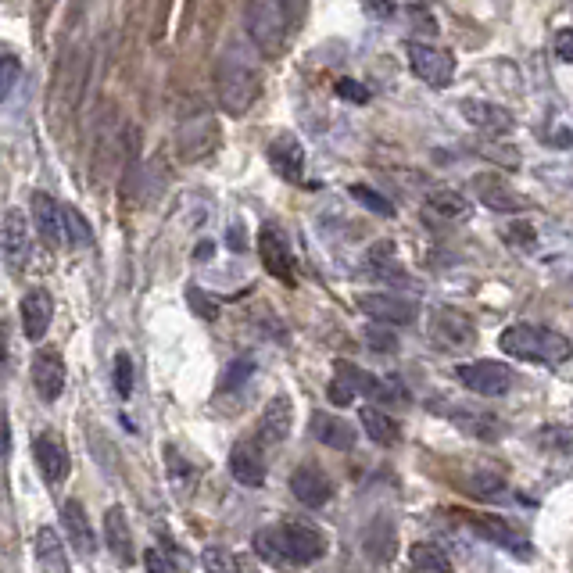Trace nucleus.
Segmentation results:
<instances>
[{
  "label": "nucleus",
  "mask_w": 573,
  "mask_h": 573,
  "mask_svg": "<svg viewBox=\"0 0 573 573\" xmlns=\"http://www.w3.org/2000/svg\"><path fill=\"white\" fill-rule=\"evenodd\" d=\"M258 90H262V76H258L248 51H240L237 43L226 47L215 61V97L223 104V112L244 115L258 101Z\"/></svg>",
  "instance_id": "1"
},
{
  "label": "nucleus",
  "mask_w": 573,
  "mask_h": 573,
  "mask_svg": "<svg viewBox=\"0 0 573 573\" xmlns=\"http://www.w3.org/2000/svg\"><path fill=\"white\" fill-rule=\"evenodd\" d=\"M287 15H283L280 0H244V29H248L251 43L258 54L276 58L287 43Z\"/></svg>",
  "instance_id": "2"
},
{
  "label": "nucleus",
  "mask_w": 573,
  "mask_h": 573,
  "mask_svg": "<svg viewBox=\"0 0 573 573\" xmlns=\"http://www.w3.org/2000/svg\"><path fill=\"white\" fill-rule=\"evenodd\" d=\"M276 531V545H280V559L283 566H308L323 556V534L316 527H305V523H283L273 527Z\"/></svg>",
  "instance_id": "3"
},
{
  "label": "nucleus",
  "mask_w": 573,
  "mask_h": 573,
  "mask_svg": "<svg viewBox=\"0 0 573 573\" xmlns=\"http://www.w3.org/2000/svg\"><path fill=\"white\" fill-rule=\"evenodd\" d=\"M405 54H409V69L416 72V76H420L427 86H434V90H445V86H452L455 58L448 51H441V47H430V43H420V40H409Z\"/></svg>",
  "instance_id": "4"
},
{
  "label": "nucleus",
  "mask_w": 573,
  "mask_h": 573,
  "mask_svg": "<svg viewBox=\"0 0 573 573\" xmlns=\"http://www.w3.org/2000/svg\"><path fill=\"white\" fill-rule=\"evenodd\" d=\"M0 255L8 262L11 273H22L29 266V255H33V230H29L26 212L8 208L4 223H0Z\"/></svg>",
  "instance_id": "5"
},
{
  "label": "nucleus",
  "mask_w": 573,
  "mask_h": 573,
  "mask_svg": "<svg viewBox=\"0 0 573 573\" xmlns=\"http://www.w3.org/2000/svg\"><path fill=\"white\" fill-rule=\"evenodd\" d=\"M29 223H33L36 237L47 248H61L65 244V205H58L47 190H36L29 197Z\"/></svg>",
  "instance_id": "6"
},
{
  "label": "nucleus",
  "mask_w": 573,
  "mask_h": 573,
  "mask_svg": "<svg viewBox=\"0 0 573 573\" xmlns=\"http://www.w3.org/2000/svg\"><path fill=\"white\" fill-rule=\"evenodd\" d=\"M459 380L466 391L473 394H484V398H498L513 387V369L502 366V362H491V359H480V362H466L459 366Z\"/></svg>",
  "instance_id": "7"
},
{
  "label": "nucleus",
  "mask_w": 573,
  "mask_h": 573,
  "mask_svg": "<svg viewBox=\"0 0 573 573\" xmlns=\"http://www.w3.org/2000/svg\"><path fill=\"white\" fill-rule=\"evenodd\" d=\"M473 337H477V330H473L470 316L459 312V308H437L434 316H430V341L437 348L459 351L466 344H473Z\"/></svg>",
  "instance_id": "8"
},
{
  "label": "nucleus",
  "mask_w": 573,
  "mask_h": 573,
  "mask_svg": "<svg viewBox=\"0 0 573 573\" xmlns=\"http://www.w3.org/2000/svg\"><path fill=\"white\" fill-rule=\"evenodd\" d=\"M462 119L470 122L477 133H484V137L498 140V137H509L516 129V119L513 112H505L502 104H491V101H473V97H466V101L459 104Z\"/></svg>",
  "instance_id": "9"
},
{
  "label": "nucleus",
  "mask_w": 573,
  "mask_h": 573,
  "mask_svg": "<svg viewBox=\"0 0 573 573\" xmlns=\"http://www.w3.org/2000/svg\"><path fill=\"white\" fill-rule=\"evenodd\" d=\"M359 308L373 323H384V326H409L420 316V308L412 305L409 298H402V294H362Z\"/></svg>",
  "instance_id": "10"
},
{
  "label": "nucleus",
  "mask_w": 573,
  "mask_h": 573,
  "mask_svg": "<svg viewBox=\"0 0 573 573\" xmlns=\"http://www.w3.org/2000/svg\"><path fill=\"white\" fill-rule=\"evenodd\" d=\"M498 348H502L509 359L545 362V330H541V326H531V323H516V326H509V330H502Z\"/></svg>",
  "instance_id": "11"
},
{
  "label": "nucleus",
  "mask_w": 573,
  "mask_h": 573,
  "mask_svg": "<svg viewBox=\"0 0 573 573\" xmlns=\"http://www.w3.org/2000/svg\"><path fill=\"white\" fill-rule=\"evenodd\" d=\"M473 190H477L480 205L491 208V212L498 215H516V212H527V197L516 194L513 187L505 180H498V176H473Z\"/></svg>",
  "instance_id": "12"
},
{
  "label": "nucleus",
  "mask_w": 573,
  "mask_h": 573,
  "mask_svg": "<svg viewBox=\"0 0 573 573\" xmlns=\"http://www.w3.org/2000/svg\"><path fill=\"white\" fill-rule=\"evenodd\" d=\"M258 255H262V266H266L269 276H276L280 283H294V258L280 230L266 226L258 233Z\"/></svg>",
  "instance_id": "13"
},
{
  "label": "nucleus",
  "mask_w": 573,
  "mask_h": 573,
  "mask_svg": "<svg viewBox=\"0 0 573 573\" xmlns=\"http://www.w3.org/2000/svg\"><path fill=\"white\" fill-rule=\"evenodd\" d=\"M215 144H219V126H215L212 115H194L180 126V154L187 162L212 154Z\"/></svg>",
  "instance_id": "14"
},
{
  "label": "nucleus",
  "mask_w": 573,
  "mask_h": 573,
  "mask_svg": "<svg viewBox=\"0 0 573 573\" xmlns=\"http://www.w3.org/2000/svg\"><path fill=\"white\" fill-rule=\"evenodd\" d=\"M33 387L43 402H58L61 391H65V362L54 348L36 351L33 359Z\"/></svg>",
  "instance_id": "15"
},
{
  "label": "nucleus",
  "mask_w": 573,
  "mask_h": 573,
  "mask_svg": "<svg viewBox=\"0 0 573 573\" xmlns=\"http://www.w3.org/2000/svg\"><path fill=\"white\" fill-rule=\"evenodd\" d=\"M61 531H65V541H69L72 548H76L79 556H94L97 548V538H94V527H90V520H86V509L76 502V498H69V502H61Z\"/></svg>",
  "instance_id": "16"
},
{
  "label": "nucleus",
  "mask_w": 573,
  "mask_h": 573,
  "mask_svg": "<svg viewBox=\"0 0 573 573\" xmlns=\"http://www.w3.org/2000/svg\"><path fill=\"white\" fill-rule=\"evenodd\" d=\"M291 423H294V405L287 394H276L273 402L262 409V420H258V441L262 445H280L287 441L291 434Z\"/></svg>",
  "instance_id": "17"
},
{
  "label": "nucleus",
  "mask_w": 573,
  "mask_h": 573,
  "mask_svg": "<svg viewBox=\"0 0 573 573\" xmlns=\"http://www.w3.org/2000/svg\"><path fill=\"white\" fill-rule=\"evenodd\" d=\"M269 162L287 183H298L301 172H305V147H301V140L294 133H280L269 144Z\"/></svg>",
  "instance_id": "18"
},
{
  "label": "nucleus",
  "mask_w": 573,
  "mask_h": 573,
  "mask_svg": "<svg viewBox=\"0 0 573 573\" xmlns=\"http://www.w3.org/2000/svg\"><path fill=\"white\" fill-rule=\"evenodd\" d=\"M18 312H22V330H26L29 341H40V337L51 330L54 301H51V294L43 291V287H36V291H29L26 298H22Z\"/></svg>",
  "instance_id": "19"
},
{
  "label": "nucleus",
  "mask_w": 573,
  "mask_h": 573,
  "mask_svg": "<svg viewBox=\"0 0 573 573\" xmlns=\"http://www.w3.org/2000/svg\"><path fill=\"white\" fill-rule=\"evenodd\" d=\"M291 491L308 509H323L330 502V480H326V473L319 466H298L291 477Z\"/></svg>",
  "instance_id": "20"
},
{
  "label": "nucleus",
  "mask_w": 573,
  "mask_h": 573,
  "mask_svg": "<svg viewBox=\"0 0 573 573\" xmlns=\"http://www.w3.org/2000/svg\"><path fill=\"white\" fill-rule=\"evenodd\" d=\"M33 455H36V462H40V470H43V477H47V484H61V480L69 477V452H65V445H61L54 434L36 437Z\"/></svg>",
  "instance_id": "21"
},
{
  "label": "nucleus",
  "mask_w": 573,
  "mask_h": 573,
  "mask_svg": "<svg viewBox=\"0 0 573 573\" xmlns=\"http://www.w3.org/2000/svg\"><path fill=\"white\" fill-rule=\"evenodd\" d=\"M33 556H36V570L40 573H72L69 556H65V545H61L54 527H40V531H36Z\"/></svg>",
  "instance_id": "22"
},
{
  "label": "nucleus",
  "mask_w": 573,
  "mask_h": 573,
  "mask_svg": "<svg viewBox=\"0 0 573 573\" xmlns=\"http://www.w3.org/2000/svg\"><path fill=\"white\" fill-rule=\"evenodd\" d=\"M230 473L237 484H244V488H262V484H266V462H262L258 448L248 445V441L230 452Z\"/></svg>",
  "instance_id": "23"
},
{
  "label": "nucleus",
  "mask_w": 573,
  "mask_h": 573,
  "mask_svg": "<svg viewBox=\"0 0 573 573\" xmlns=\"http://www.w3.org/2000/svg\"><path fill=\"white\" fill-rule=\"evenodd\" d=\"M104 541H108V548H112V556L119 563H133V534H129V520L122 509L104 513Z\"/></svg>",
  "instance_id": "24"
},
{
  "label": "nucleus",
  "mask_w": 573,
  "mask_h": 573,
  "mask_svg": "<svg viewBox=\"0 0 573 573\" xmlns=\"http://www.w3.org/2000/svg\"><path fill=\"white\" fill-rule=\"evenodd\" d=\"M312 434H316V441H323L326 448H337V452H348L355 445V430L344 420H337V416H330V412L312 416Z\"/></svg>",
  "instance_id": "25"
},
{
  "label": "nucleus",
  "mask_w": 573,
  "mask_h": 573,
  "mask_svg": "<svg viewBox=\"0 0 573 573\" xmlns=\"http://www.w3.org/2000/svg\"><path fill=\"white\" fill-rule=\"evenodd\" d=\"M412 566L423 573H448L452 570V559H448V552L441 545H434V541H420V545H412L409 552Z\"/></svg>",
  "instance_id": "26"
},
{
  "label": "nucleus",
  "mask_w": 573,
  "mask_h": 573,
  "mask_svg": "<svg viewBox=\"0 0 573 573\" xmlns=\"http://www.w3.org/2000/svg\"><path fill=\"white\" fill-rule=\"evenodd\" d=\"M427 205L434 208V215H441V219H462V215L470 212L466 197H462L459 190H452V187H434L427 194Z\"/></svg>",
  "instance_id": "27"
},
{
  "label": "nucleus",
  "mask_w": 573,
  "mask_h": 573,
  "mask_svg": "<svg viewBox=\"0 0 573 573\" xmlns=\"http://www.w3.org/2000/svg\"><path fill=\"white\" fill-rule=\"evenodd\" d=\"M362 430L369 434V441H377V445H391L394 437H398V427H394V420L387 416V412L380 409H362Z\"/></svg>",
  "instance_id": "28"
},
{
  "label": "nucleus",
  "mask_w": 573,
  "mask_h": 573,
  "mask_svg": "<svg viewBox=\"0 0 573 573\" xmlns=\"http://www.w3.org/2000/svg\"><path fill=\"white\" fill-rule=\"evenodd\" d=\"M83 76H86V51L79 47V51L65 61V86H61V97L69 101V108H76L79 94H83Z\"/></svg>",
  "instance_id": "29"
},
{
  "label": "nucleus",
  "mask_w": 573,
  "mask_h": 573,
  "mask_svg": "<svg viewBox=\"0 0 573 573\" xmlns=\"http://www.w3.org/2000/svg\"><path fill=\"white\" fill-rule=\"evenodd\" d=\"M65 240H69L72 248H90L94 244V230L83 219V212L72 205H65Z\"/></svg>",
  "instance_id": "30"
},
{
  "label": "nucleus",
  "mask_w": 573,
  "mask_h": 573,
  "mask_svg": "<svg viewBox=\"0 0 573 573\" xmlns=\"http://www.w3.org/2000/svg\"><path fill=\"white\" fill-rule=\"evenodd\" d=\"M201 566H205V573H244L237 559H233V552L223 545H208L201 552Z\"/></svg>",
  "instance_id": "31"
},
{
  "label": "nucleus",
  "mask_w": 573,
  "mask_h": 573,
  "mask_svg": "<svg viewBox=\"0 0 573 573\" xmlns=\"http://www.w3.org/2000/svg\"><path fill=\"white\" fill-rule=\"evenodd\" d=\"M473 523H477L480 531H488V538H491V541H498V545L516 548V552H523V545H520V541H516V534L509 531V523H505V520H498V516H473Z\"/></svg>",
  "instance_id": "32"
},
{
  "label": "nucleus",
  "mask_w": 573,
  "mask_h": 573,
  "mask_svg": "<svg viewBox=\"0 0 573 573\" xmlns=\"http://www.w3.org/2000/svg\"><path fill=\"white\" fill-rule=\"evenodd\" d=\"M351 197H355L362 208H369L373 215H394V205L387 201L384 194H377L373 187H362V183H355V187H351Z\"/></svg>",
  "instance_id": "33"
},
{
  "label": "nucleus",
  "mask_w": 573,
  "mask_h": 573,
  "mask_svg": "<svg viewBox=\"0 0 573 573\" xmlns=\"http://www.w3.org/2000/svg\"><path fill=\"white\" fill-rule=\"evenodd\" d=\"M477 154H484V158H491V162L505 165V169H516L520 165V154H516L513 144H498V140H484V144L477 147Z\"/></svg>",
  "instance_id": "34"
},
{
  "label": "nucleus",
  "mask_w": 573,
  "mask_h": 573,
  "mask_svg": "<svg viewBox=\"0 0 573 573\" xmlns=\"http://www.w3.org/2000/svg\"><path fill=\"white\" fill-rule=\"evenodd\" d=\"M18 79H22V65L11 54H0V101H8L15 94Z\"/></svg>",
  "instance_id": "35"
},
{
  "label": "nucleus",
  "mask_w": 573,
  "mask_h": 573,
  "mask_svg": "<svg viewBox=\"0 0 573 573\" xmlns=\"http://www.w3.org/2000/svg\"><path fill=\"white\" fill-rule=\"evenodd\" d=\"M366 344L373 351H394L398 348V337L391 334V326L373 323V326H366Z\"/></svg>",
  "instance_id": "36"
},
{
  "label": "nucleus",
  "mask_w": 573,
  "mask_h": 573,
  "mask_svg": "<svg viewBox=\"0 0 573 573\" xmlns=\"http://www.w3.org/2000/svg\"><path fill=\"white\" fill-rule=\"evenodd\" d=\"M470 488H473V495H480V498H495V495H502L505 480L498 477V473H473Z\"/></svg>",
  "instance_id": "37"
},
{
  "label": "nucleus",
  "mask_w": 573,
  "mask_h": 573,
  "mask_svg": "<svg viewBox=\"0 0 573 573\" xmlns=\"http://www.w3.org/2000/svg\"><path fill=\"white\" fill-rule=\"evenodd\" d=\"M115 391H119V398L133 394V362H129V355L115 359Z\"/></svg>",
  "instance_id": "38"
},
{
  "label": "nucleus",
  "mask_w": 573,
  "mask_h": 573,
  "mask_svg": "<svg viewBox=\"0 0 573 573\" xmlns=\"http://www.w3.org/2000/svg\"><path fill=\"white\" fill-rule=\"evenodd\" d=\"M144 570L147 573H180V566L172 563L162 548H147V552H144Z\"/></svg>",
  "instance_id": "39"
},
{
  "label": "nucleus",
  "mask_w": 573,
  "mask_h": 573,
  "mask_svg": "<svg viewBox=\"0 0 573 573\" xmlns=\"http://www.w3.org/2000/svg\"><path fill=\"white\" fill-rule=\"evenodd\" d=\"M337 94H341L344 101H351V104H366L369 101V90L362 83H355V79H337Z\"/></svg>",
  "instance_id": "40"
},
{
  "label": "nucleus",
  "mask_w": 573,
  "mask_h": 573,
  "mask_svg": "<svg viewBox=\"0 0 573 573\" xmlns=\"http://www.w3.org/2000/svg\"><path fill=\"white\" fill-rule=\"evenodd\" d=\"M394 262V244L391 240H380V244H373V251H369V269L377 273V269L391 266Z\"/></svg>",
  "instance_id": "41"
},
{
  "label": "nucleus",
  "mask_w": 573,
  "mask_h": 573,
  "mask_svg": "<svg viewBox=\"0 0 573 573\" xmlns=\"http://www.w3.org/2000/svg\"><path fill=\"white\" fill-rule=\"evenodd\" d=\"M556 58L563 65H573V29H559L556 33Z\"/></svg>",
  "instance_id": "42"
},
{
  "label": "nucleus",
  "mask_w": 573,
  "mask_h": 573,
  "mask_svg": "<svg viewBox=\"0 0 573 573\" xmlns=\"http://www.w3.org/2000/svg\"><path fill=\"white\" fill-rule=\"evenodd\" d=\"M244 377H251V362H248V359H240L237 366H233L230 373H226L223 387H226V391H233V387H240V384H244Z\"/></svg>",
  "instance_id": "43"
},
{
  "label": "nucleus",
  "mask_w": 573,
  "mask_h": 573,
  "mask_svg": "<svg viewBox=\"0 0 573 573\" xmlns=\"http://www.w3.org/2000/svg\"><path fill=\"white\" fill-rule=\"evenodd\" d=\"M280 8H283V15H287V22H291V26H298L301 18H305L308 0H280Z\"/></svg>",
  "instance_id": "44"
},
{
  "label": "nucleus",
  "mask_w": 573,
  "mask_h": 573,
  "mask_svg": "<svg viewBox=\"0 0 573 573\" xmlns=\"http://www.w3.org/2000/svg\"><path fill=\"white\" fill-rule=\"evenodd\" d=\"M351 398H355V391H351V387L344 384L341 377H337L334 384H330V402H334V405H348Z\"/></svg>",
  "instance_id": "45"
},
{
  "label": "nucleus",
  "mask_w": 573,
  "mask_h": 573,
  "mask_svg": "<svg viewBox=\"0 0 573 573\" xmlns=\"http://www.w3.org/2000/svg\"><path fill=\"white\" fill-rule=\"evenodd\" d=\"M366 4V11L373 18H391L394 15V0H362Z\"/></svg>",
  "instance_id": "46"
},
{
  "label": "nucleus",
  "mask_w": 573,
  "mask_h": 573,
  "mask_svg": "<svg viewBox=\"0 0 573 573\" xmlns=\"http://www.w3.org/2000/svg\"><path fill=\"white\" fill-rule=\"evenodd\" d=\"M190 301H194V308H197V316H205V319H215V305H212V301H205V298H201V291H190Z\"/></svg>",
  "instance_id": "47"
},
{
  "label": "nucleus",
  "mask_w": 573,
  "mask_h": 573,
  "mask_svg": "<svg viewBox=\"0 0 573 573\" xmlns=\"http://www.w3.org/2000/svg\"><path fill=\"white\" fill-rule=\"evenodd\" d=\"M412 26L416 29H427V33H434V22H430V15H427V8H412Z\"/></svg>",
  "instance_id": "48"
},
{
  "label": "nucleus",
  "mask_w": 573,
  "mask_h": 573,
  "mask_svg": "<svg viewBox=\"0 0 573 573\" xmlns=\"http://www.w3.org/2000/svg\"><path fill=\"white\" fill-rule=\"evenodd\" d=\"M43 4H54V0H43Z\"/></svg>",
  "instance_id": "49"
},
{
  "label": "nucleus",
  "mask_w": 573,
  "mask_h": 573,
  "mask_svg": "<svg viewBox=\"0 0 573 573\" xmlns=\"http://www.w3.org/2000/svg\"><path fill=\"white\" fill-rule=\"evenodd\" d=\"M248 573H251V570H248Z\"/></svg>",
  "instance_id": "50"
}]
</instances>
